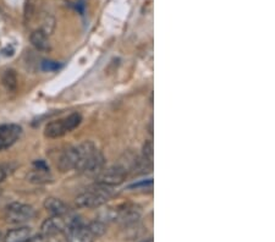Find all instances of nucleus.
Returning <instances> with one entry per match:
<instances>
[{
  "instance_id": "obj_6",
  "label": "nucleus",
  "mask_w": 275,
  "mask_h": 242,
  "mask_svg": "<svg viewBox=\"0 0 275 242\" xmlns=\"http://www.w3.org/2000/svg\"><path fill=\"white\" fill-rule=\"evenodd\" d=\"M127 175H129V172H127L126 168L119 163V164L113 165V167L108 168L105 170H102L98 175L96 176L97 182L98 183H103V185L106 186H114L120 185L126 180Z\"/></svg>"
},
{
  "instance_id": "obj_2",
  "label": "nucleus",
  "mask_w": 275,
  "mask_h": 242,
  "mask_svg": "<svg viewBox=\"0 0 275 242\" xmlns=\"http://www.w3.org/2000/svg\"><path fill=\"white\" fill-rule=\"evenodd\" d=\"M114 196V190L111 186L96 182L88 187L85 192L80 193L76 197V206L78 208H97L105 205Z\"/></svg>"
},
{
  "instance_id": "obj_9",
  "label": "nucleus",
  "mask_w": 275,
  "mask_h": 242,
  "mask_svg": "<svg viewBox=\"0 0 275 242\" xmlns=\"http://www.w3.org/2000/svg\"><path fill=\"white\" fill-rule=\"evenodd\" d=\"M33 165H34V169L27 176L30 182L40 185V183H48L52 181L53 177L49 173V168L43 160H37Z\"/></svg>"
},
{
  "instance_id": "obj_20",
  "label": "nucleus",
  "mask_w": 275,
  "mask_h": 242,
  "mask_svg": "<svg viewBox=\"0 0 275 242\" xmlns=\"http://www.w3.org/2000/svg\"><path fill=\"white\" fill-rule=\"evenodd\" d=\"M54 236H45V235H42L39 236V238L35 239L33 242H58L55 239H53Z\"/></svg>"
},
{
  "instance_id": "obj_18",
  "label": "nucleus",
  "mask_w": 275,
  "mask_h": 242,
  "mask_svg": "<svg viewBox=\"0 0 275 242\" xmlns=\"http://www.w3.org/2000/svg\"><path fill=\"white\" fill-rule=\"evenodd\" d=\"M143 159L146 160L147 163H149V164H152V160H153V142L152 141H148L144 143Z\"/></svg>"
},
{
  "instance_id": "obj_8",
  "label": "nucleus",
  "mask_w": 275,
  "mask_h": 242,
  "mask_svg": "<svg viewBox=\"0 0 275 242\" xmlns=\"http://www.w3.org/2000/svg\"><path fill=\"white\" fill-rule=\"evenodd\" d=\"M141 216V209L134 205H126L115 209V221L124 224V225H131L135 224Z\"/></svg>"
},
{
  "instance_id": "obj_17",
  "label": "nucleus",
  "mask_w": 275,
  "mask_h": 242,
  "mask_svg": "<svg viewBox=\"0 0 275 242\" xmlns=\"http://www.w3.org/2000/svg\"><path fill=\"white\" fill-rule=\"evenodd\" d=\"M35 2L37 0H26L25 4V21H30L35 11Z\"/></svg>"
},
{
  "instance_id": "obj_19",
  "label": "nucleus",
  "mask_w": 275,
  "mask_h": 242,
  "mask_svg": "<svg viewBox=\"0 0 275 242\" xmlns=\"http://www.w3.org/2000/svg\"><path fill=\"white\" fill-rule=\"evenodd\" d=\"M60 68V65L55 61H43L42 70L44 71H55Z\"/></svg>"
},
{
  "instance_id": "obj_4",
  "label": "nucleus",
  "mask_w": 275,
  "mask_h": 242,
  "mask_svg": "<svg viewBox=\"0 0 275 242\" xmlns=\"http://www.w3.org/2000/svg\"><path fill=\"white\" fill-rule=\"evenodd\" d=\"M81 121H82V116L78 113H72L69 116H66L65 119L49 122L44 130L45 137H48V138H59V137L64 136L65 134L71 132L76 127H78Z\"/></svg>"
},
{
  "instance_id": "obj_21",
  "label": "nucleus",
  "mask_w": 275,
  "mask_h": 242,
  "mask_svg": "<svg viewBox=\"0 0 275 242\" xmlns=\"http://www.w3.org/2000/svg\"><path fill=\"white\" fill-rule=\"evenodd\" d=\"M5 177H6V173H5V170L0 167V182L4 181Z\"/></svg>"
},
{
  "instance_id": "obj_16",
  "label": "nucleus",
  "mask_w": 275,
  "mask_h": 242,
  "mask_svg": "<svg viewBox=\"0 0 275 242\" xmlns=\"http://www.w3.org/2000/svg\"><path fill=\"white\" fill-rule=\"evenodd\" d=\"M55 27V20L52 15L44 14L42 17V25H40V29L47 35H52V32L54 31Z\"/></svg>"
},
{
  "instance_id": "obj_14",
  "label": "nucleus",
  "mask_w": 275,
  "mask_h": 242,
  "mask_svg": "<svg viewBox=\"0 0 275 242\" xmlns=\"http://www.w3.org/2000/svg\"><path fill=\"white\" fill-rule=\"evenodd\" d=\"M31 239V229L27 226L12 229L7 231L4 238V242H29Z\"/></svg>"
},
{
  "instance_id": "obj_10",
  "label": "nucleus",
  "mask_w": 275,
  "mask_h": 242,
  "mask_svg": "<svg viewBox=\"0 0 275 242\" xmlns=\"http://www.w3.org/2000/svg\"><path fill=\"white\" fill-rule=\"evenodd\" d=\"M78 162V149L77 146L72 147V148L66 149L63 154L60 155L59 160H58V168L60 172L66 173L70 170H75L76 165Z\"/></svg>"
},
{
  "instance_id": "obj_7",
  "label": "nucleus",
  "mask_w": 275,
  "mask_h": 242,
  "mask_svg": "<svg viewBox=\"0 0 275 242\" xmlns=\"http://www.w3.org/2000/svg\"><path fill=\"white\" fill-rule=\"evenodd\" d=\"M22 135V127L16 124L0 125V151L16 143Z\"/></svg>"
},
{
  "instance_id": "obj_24",
  "label": "nucleus",
  "mask_w": 275,
  "mask_h": 242,
  "mask_svg": "<svg viewBox=\"0 0 275 242\" xmlns=\"http://www.w3.org/2000/svg\"><path fill=\"white\" fill-rule=\"evenodd\" d=\"M0 240H1V234H0Z\"/></svg>"
},
{
  "instance_id": "obj_22",
  "label": "nucleus",
  "mask_w": 275,
  "mask_h": 242,
  "mask_svg": "<svg viewBox=\"0 0 275 242\" xmlns=\"http://www.w3.org/2000/svg\"><path fill=\"white\" fill-rule=\"evenodd\" d=\"M2 53H4V55H6V57H9V55L11 57L12 53H14V50H12L11 48H10V49H9V48H6V49L2 50Z\"/></svg>"
},
{
  "instance_id": "obj_5",
  "label": "nucleus",
  "mask_w": 275,
  "mask_h": 242,
  "mask_svg": "<svg viewBox=\"0 0 275 242\" xmlns=\"http://www.w3.org/2000/svg\"><path fill=\"white\" fill-rule=\"evenodd\" d=\"M35 216V210L32 206L21 202H12L5 209V219L10 224H24L32 220Z\"/></svg>"
},
{
  "instance_id": "obj_11",
  "label": "nucleus",
  "mask_w": 275,
  "mask_h": 242,
  "mask_svg": "<svg viewBox=\"0 0 275 242\" xmlns=\"http://www.w3.org/2000/svg\"><path fill=\"white\" fill-rule=\"evenodd\" d=\"M94 240L96 238L93 234L91 233L87 225H83V224L70 229L66 233V242H94Z\"/></svg>"
},
{
  "instance_id": "obj_15",
  "label": "nucleus",
  "mask_w": 275,
  "mask_h": 242,
  "mask_svg": "<svg viewBox=\"0 0 275 242\" xmlns=\"http://www.w3.org/2000/svg\"><path fill=\"white\" fill-rule=\"evenodd\" d=\"M1 82L7 91H15L17 88V76L14 70H6L1 76Z\"/></svg>"
},
{
  "instance_id": "obj_3",
  "label": "nucleus",
  "mask_w": 275,
  "mask_h": 242,
  "mask_svg": "<svg viewBox=\"0 0 275 242\" xmlns=\"http://www.w3.org/2000/svg\"><path fill=\"white\" fill-rule=\"evenodd\" d=\"M82 224L81 219L71 212L63 214V215H53L43 221L42 224V235L55 236L58 234L68 233L70 229Z\"/></svg>"
},
{
  "instance_id": "obj_23",
  "label": "nucleus",
  "mask_w": 275,
  "mask_h": 242,
  "mask_svg": "<svg viewBox=\"0 0 275 242\" xmlns=\"http://www.w3.org/2000/svg\"><path fill=\"white\" fill-rule=\"evenodd\" d=\"M142 242H154V241H153V238H149V239H147V240H143Z\"/></svg>"
},
{
  "instance_id": "obj_12",
  "label": "nucleus",
  "mask_w": 275,
  "mask_h": 242,
  "mask_svg": "<svg viewBox=\"0 0 275 242\" xmlns=\"http://www.w3.org/2000/svg\"><path fill=\"white\" fill-rule=\"evenodd\" d=\"M48 37L49 35H47L42 30L38 29L31 33L30 40L33 47L37 50H39V52H48V50H50V43Z\"/></svg>"
},
{
  "instance_id": "obj_13",
  "label": "nucleus",
  "mask_w": 275,
  "mask_h": 242,
  "mask_svg": "<svg viewBox=\"0 0 275 242\" xmlns=\"http://www.w3.org/2000/svg\"><path fill=\"white\" fill-rule=\"evenodd\" d=\"M44 208L52 215H63L70 212V208L65 202L55 197H49L44 201Z\"/></svg>"
},
{
  "instance_id": "obj_1",
  "label": "nucleus",
  "mask_w": 275,
  "mask_h": 242,
  "mask_svg": "<svg viewBox=\"0 0 275 242\" xmlns=\"http://www.w3.org/2000/svg\"><path fill=\"white\" fill-rule=\"evenodd\" d=\"M77 149L78 162L75 168L76 172L90 175V176H97L104 169L105 159H104L103 154L90 141L78 144Z\"/></svg>"
}]
</instances>
